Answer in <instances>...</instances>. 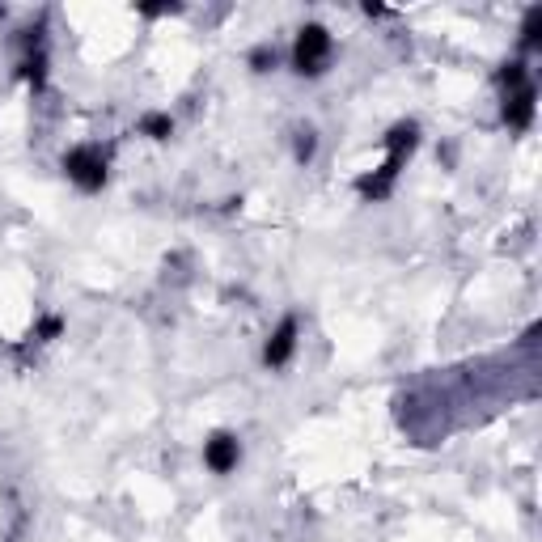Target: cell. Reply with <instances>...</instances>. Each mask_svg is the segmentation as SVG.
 Segmentation results:
<instances>
[{"instance_id":"cell-1","label":"cell","mask_w":542,"mask_h":542,"mask_svg":"<svg viewBox=\"0 0 542 542\" xmlns=\"http://www.w3.org/2000/svg\"><path fill=\"white\" fill-rule=\"evenodd\" d=\"M415 140H420V128H415V123H394V128L386 132V166L365 174L356 183V191L365 195V200H386V195L394 191V178H399L407 157L415 153Z\"/></svg>"},{"instance_id":"cell-2","label":"cell","mask_w":542,"mask_h":542,"mask_svg":"<svg viewBox=\"0 0 542 542\" xmlns=\"http://www.w3.org/2000/svg\"><path fill=\"white\" fill-rule=\"evenodd\" d=\"M331 51H335V43H331L327 26H318V22L301 26L297 47H293V68L301 72V77H322L327 64H331Z\"/></svg>"},{"instance_id":"cell-3","label":"cell","mask_w":542,"mask_h":542,"mask_svg":"<svg viewBox=\"0 0 542 542\" xmlns=\"http://www.w3.org/2000/svg\"><path fill=\"white\" fill-rule=\"evenodd\" d=\"M64 174L81 191H102L106 187V153L98 144H77V149L64 153Z\"/></svg>"},{"instance_id":"cell-4","label":"cell","mask_w":542,"mask_h":542,"mask_svg":"<svg viewBox=\"0 0 542 542\" xmlns=\"http://www.w3.org/2000/svg\"><path fill=\"white\" fill-rule=\"evenodd\" d=\"M297 352V318H284L276 331H271L267 339V348H263V365L267 369H284L288 360H293Z\"/></svg>"},{"instance_id":"cell-5","label":"cell","mask_w":542,"mask_h":542,"mask_svg":"<svg viewBox=\"0 0 542 542\" xmlns=\"http://www.w3.org/2000/svg\"><path fill=\"white\" fill-rule=\"evenodd\" d=\"M534 98H538V94H534L530 81L504 94V123H509L513 132H526L530 123H534Z\"/></svg>"},{"instance_id":"cell-6","label":"cell","mask_w":542,"mask_h":542,"mask_svg":"<svg viewBox=\"0 0 542 542\" xmlns=\"http://www.w3.org/2000/svg\"><path fill=\"white\" fill-rule=\"evenodd\" d=\"M238 458H242V445H238V437H229V432H216V437L204 441V462H208V471L229 475L233 466H238Z\"/></svg>"},{"instance_id":"cell-7","label":"cell","mask_w":542,"mask_h":542,"mask_svg":"<svg viewBox=\"0 0 542 542\" xmlns=\"http://www.w3.org/2000/svg\"><path fill=\"white\" fill-rule=\"evenodd\" d=\"M170 132H174V119L161 115V111L140 119V136H149V140H170Z\"/></svg>"},{"instance_id":"cell-8","label":"cell","mask_w":542,"mask_h":542,"mask_svg":"<svg viewBox=\"0 0 542 542\" xmlns=\"http://www.w3.org/2000/svg\"><path fill=\"white\" fill-rule=\"evenodd\" d=\"M542 43V9H530L526 13V26H521V47L534 51Z\"/></svg>"},{"instance_id":"cell-9","label":"cell","mask_w":542,"mask_h":542,"mask_svg":"<svg viewBox=\"0 0 542 542\" xmlns=\"http://www.w3.org/2000/svg\"><path fill=\"white\" fill-rule=\"evenodd\" d=\"M530 77H526V64H521V60H513V64H504L500 68V85L504 89H517V85H526Z\"/></svg>"},{"instance_id":"cell-10","label":"cell","mask_w":542,"mask_h":542,"mask_svg":"<svg viewBox=\"0 0 542 542\" xmlns=\"http://www.w3.org/2000/svg\"><path fill=\"white\" fill-rule=\"evenodd\" d=\"M293 153H297V161H310V157L318 153V136H314L310 128H301V132H297V144H293Z\"/></svg>"},{"instance_id":"cell-11","label":"cell","mask_w":542,"mask_h":542,"mask_svg":"<svg viewBox=\"0 0 542 542\" xmlns=\"http://www.w3.org/2000/svg\"><path fill=\"white\" fill-rule=\"evenodd\" d=\"M250 68H255V72H271V68H276V47H255V51H250Z\"/></svg>"},{"instance_id":"cell-12","label":"cell","mask_w":542,"mask_h":542,"mask_svg":"<svg viewBox=\"0 0 542 542\" xmlns=\"http://www.w3.org/2000/svg\"><path fill=\"white\" fill-rule=\"evenodd\" d=\"M60 331H64V322H60L56 314H51V318H43V322H39V331H34V339H43V343H47V339H56Z\"/></svg>"}]
</instances>
